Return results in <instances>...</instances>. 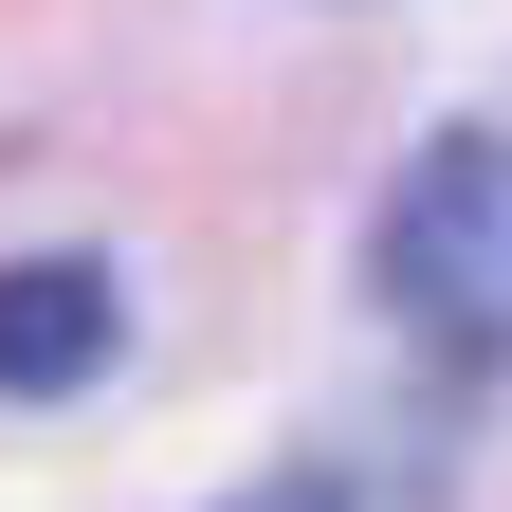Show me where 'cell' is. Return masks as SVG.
<instances>
[{
    "instance_id": "7a4b0ae2",
    "label": "cell",
    "mask_w": 512,
    "mask_h": 512,
    "mask_svg": "<svg viewBox=\"0 0 512 512\" xmlns=\"http://www.w3.org/2000/svg\"><path fill=\"white\" fill-rule=\"evenodd\" d=\"M110 348H128L110 256H19V275H0V403H74Z\"/></svg>"
},
{
    "instance_id": "6da1fadb",
    "label": "cell",
    "mask_w": 512,
    "mask_h": 512,
    "mask_svg": "<svg viewBox=\"0 0 512 512\" xmlns=\"http://www.w3.org/2000/svg\"><path fill=\"white\" fill-rule=\"evenodd\" d=\"M366 256H384V311L494 348V330H512V165L476 147V128H439V147L403 165V202H384Z\"/></svg>"
},
{
    "instance_id": "3957f363",
    "label": "cell",
    "mask_w": 512,
    "mask_h": 512,
    "mask_svg": "<svg viewBox=\"0 0 512 512\" xmlns=\"http://www.w3.org/2000/svg\"><path fill=\"white\" fill-rule=\"evenodd\" d=\"M238 512H348V476H256Z\"/></svg>"
}]
</instances>
